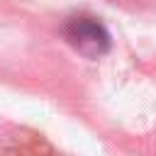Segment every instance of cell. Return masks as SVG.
I'll return each mask as SVG.
<instances>
[{
  "mask_svg": "<svg viewBox=\"0 0 156 156\" xmlns=\"http://www.w3.org/2000/svg\"><path fill=\"white\" fill-rule=\"evenodd\" d=\"M63 32H66L68 44L85 56H100L110 49L107 29L93 17H71Z\"/></svg>",
  "mask_w": 156,
  "mask_h": 156,
  "instance_id": "6da1fadb",
  "label": "cell"
}]
</instances>
